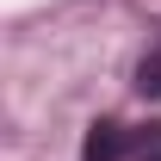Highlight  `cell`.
Here are the masks:
<instances>
[{
    "mask_svg": "<svg viewBox=\"0 0 161 161\" xmlns=\"http://www.w3.org/2000/svg\"><path fill=\"white\" fill-rule=\"evenodd\" d=\"M136 87H142V93H161V56H149L136 68Z\"/></svg>",
    "mask_w": 161,
    "mask_h": 161,
    "instance_id": "cell-2",
    "label": "cell"
},
{
    "mask_svg": "<svg viewBox=\"0 0 161 161\" xmlns=\"http://www.w3.org/2000/svg\"><path fill=\"white\" fill-rule=\"evenodd\" d=\"M118 142H124L118 124H93V136H87V155H80V161H112V155H118Z\"/></svg>",
    "mask_w": 161,
    "mask_h": 161,
    "instance_id": "cell-1",
    "label": "cell"
}]
</instances>
